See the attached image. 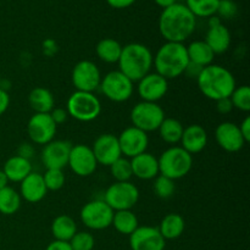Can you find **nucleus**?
<instances>
[{
  "instance_id": "1",
  "label": "nucleus",
  "mask_w": 250,
  "mask_h": 250,
  "mask_svg": "<svg viewBox=\"0 0 250 250\" xmlns=\"http://www.w3.org/2000/svg\"><path fill=\"white\" fill-rule=\"evenodd\" d=\"M197 17L185 4H176L163 10L159 17V31L166 42L183 43L195 31Z\"/></svg>"
},
{
  "instance_id": "2",
  "label": "nucleus",
  "mask_w": 250,
  "mask_h": 250,
  "mask_svg": "<svg viewBox=\"0 0 250 250\" xmlns=\"http://www.w3.org/2000/svg\"><path fill=\"white\" fill-rule=\"evenodd\" d=\"M197 83L202 94L214 102L229 98L237 87L233 73L225 66L215 63L203 68Z\"/></svg>"
},
{
  "instance_id": "3",
  "label": "nucleus",
  "mask_w": 250,
  "mask_h": 250,
  "mask_svg": "<svg viewBox=\"0 0 250 250\" xmlns=\"http://www.w3.org/2000/svg\"><path fill=\"white\" fill-rule=\"evenodd\" d=\"M189 59L187 48L183 43L166 42L153 56V66L155 72L166 80H175L185 73Z\"/></svg>"
},
{
  "instance_id": "4",
  "label": "nucleus",
  "mask_w": 250,
  "mask_h": 250,
  "mask_svg": "<svg viewBox=\"0 0 250 250\" xmlns=\"http://www.w3.org/2000/svg\"><path fill=\"white\" fill-rule=\"evenodd\" d=\"M119 71L132 82H138L148 75L153 67V54L150 49L142 43H129L122 46L119 59Z\"/></svg>"
},
{
  "instance_id": "5",
  "label": "nucleus",
  "mask_w": 250,
  "mask_h": 250,
  "mask_svg": "<svg viewBox=\"0 0 250 250\" xmlns=\"http://www.w3.org/2000/svg\"><path fill=\"white\" fill-rule=\"evenodd\" d=\"M158 161L160 175L176 181L187 176L192 170L193 155L182 146H172L161 154Z\"/></svg>"
},
{
  "instance_id": "6",
  "label": "nucleus",
  "mask_w": 250,
  "mask_h": 250,
  "mask_svg": "<svg viewBox=\"0 0 250 250\" xmlns=\"http://www.w3.org/2000/svg\"><path fill=\"white\" fill-rule=\"evenodd\" d=\"M68 116L80 122H92L102 112V103L94 93L75 90L66 104Z\"/></svg>"
},
{
  "instance_id": "7",
  "label": "nucleus",
  "mask_w": 250,
  "mask_h": 250,
  "mask_svg": "<svg viewBox=\"0 0 250 250\" xmlns=\"http://www.w3.org/2000/svg\"><path fill=\"white\" fill-rule=\"evenodd\" d=\"M100 90L106 99L114 103H125L133 95V82L124 75L121 71H110L102 77Z\"/></svg>"
},
{
  "instance_id": "8",
  "label": "nucleus",
  "mask_w": 250,
  "mask_h": 250,
  "mask_svg": "<svg viewBox=\"0 0 250 250\" xmlns=\"http://www.w3.org/2000/svg\"><path fill=\"white\" fill-rule=\"evenodd\" d=\"M104 200L114 211L132 210L139 200V189L132 182H114L104 193Z\"/></svg>"
},
{
  "instance_id": "9",
  "label": "nucleus",
  "mask_w": 250,
  "mask_h": 250,
  "mask_svg": "<svg viewBox=\"0 0 250 250\" xmlns=\"http://www.w3.org/2000/svg\"><path fill=\"white\" fill-rule=\"evenodd\" d=\"M165 119V111L158 103L139 102L131 111L132 126L142 129L146 133L158 131Z\"/></svg>"
},
{
  "instance_id": "10",
  "label": "nucleus",
  "mask_w": 250,
  "mask_h": 250,
  "mask_svg": "<svg viewBox=\"0 0 250 250\" xmlns=\"http://www.w3.org/2000/svg\"><path fill=\"white\" fill-rule=\"evenodd\" d=\"M114 210L103 199H94L83 205L80 217L82 224L93 231H102L111 226Z\"/></svg>"
},
{
  "instance_id": "11",
  "label": "nucleus",
  "mask_w": 250,
  "mask_h": 250,
  "mask_svg": "<svg viewBox=\"0 0 250 250\" xmlns=\"http://www.w3.org/2000/svg\"><path fill=\"white\" fill-rule=\"evenodd\" d=\"M102 73L97 63L90 60H82L76 63L71 73V81L76 90L94 93L99 89Z\"/></svg>"
},
{
  "instance_id": "12",
  "label": "nucleus",
  "mask_w": 250,
  "mask_h": 250,
  "mask_svg": "<svg viewBox=\"0 0 250 250\" xmlns=\"http://www.w3.org/2000/svg\"><path fill=\"white\" fill-rule=\"evenodd\" d=\"M67 166L75 175L88 177L97 171L98 163L90 146L85 144H76L71 148Z\"/></svg>"
},
{
  "instance_id": "13",
  "label": "nucleus",
  "mask_w": 250,
  "mask_h": 250,
  "mask_svg": "<svg viewBox=\"0 0 250 250\" xmlns=\"http://www.w3.org/2000/svg\"><path fill=\"white\" fill-rule=\"evenodd\" d=\"M58 126L50 114H34L27 124V134L32 143L38 146H45L55 137Z\"/></svg>"
},
{
  "instance_id": "14",
  "label": "nucleus",
  "mask_w": 250,
  "mask_h": 250,
  "mask_svg": "<svg viewBox=\"0 0 250 250\" xmlns=\"http://www.w3.org/2000/svg\"><path fill=\"white\" fill-rule=\"evenodd\" d=\"M122 156L132 159L142 153H146L149 146V137L142 129L131 126L125 128L117 137Z\"/></svg>"
},
{
  "instance_id": "15",
  "label": "nucleus",
  "mask_w": 250,
  "mask_h": 250,
  "mask_svg": "<svg viewBox=\"0 0 250 250\" xmlns=\"http://www.w3.org/2000/svg\"><path fill=\"white\" fill-rule=\"evenodd\" d=\"M168 90V81L156 72H149L138 81L137 93L142 102L158 103Z\"/></svg>"
},
{
  "instance_id": "16",
  "label": "nucleus",
  "mask_w": 250,
  "mask_h": 250,
  "mask_svg": "<svg viewBox=\"0 0 250 250\" xmlns=\"http://www.w3.org/2000/svg\"><path fill=\"white\" fill-rule=\"evenodd\" d=\"M98 165L110 166L122 156L119 139L111 133L100 134L90 146Z\"/></svg>"
},
{
  "instance_id": "17",
  "label": "nucleus",
  "mask_w": 250,
  "mask_h": 250,
  "mask_svg": "<svg viewBox=\"0 0 250 250\" xmlns=\"http://www.w3.org/2000/svg\"><path fill=\"white\" fill-rule=\"evenodd\" d=\"M72 144L62 139H53L43 146L41 159L45 168H58L62 170L67 166L68 155H70Z\"/></svg>"
},
{
  "instance_id": "18",
  "label": "nucleus",
  "mask_w": 250,
  "mask_h": 250,
  "mask_svg": "<svg viewBox=\"0 0 250 250\" xmlns=\"http://www.w3.org/2000/svg\"><path fill=\"white\" fill-rule=\"evenodd\" d=\"M128 237L131 250H164L166 247L158 227L139 226Z\"/></svg>"
},
{
  "instance_id": "19",
  "label": "nucleus",
  "mask_w": 250,
  "mask_h": 250,
  "mask_svg": "<svg viewBox=\"0 0 250 250\" xmlns=\"http://www.w3.org/2000/svg\"><path fill=\"white\" fill-rule=\"evenodd\" d=\"M215 139H216L220 148H222L227 153H237V151L242 150L247 144L242 137L238 125L229 121L221 122L216 127Z\"/></svg>"
},
{
  "instance_id": "20",
  "label": "nucleus",
  "mask_w": 250,
  "mask_h": 250,
  "mask_svg": "<svg viewBox=\"0 0 250 250\" xmlns=\"http://www.w3.org/2000/svg\"><path fill=\"white\" fill-rule=\"evenodd\" d=\"M20 185V195L23 200L31 204L42 202L45 198L48 189L44 183L43 175L32 171Z\"/></svg>"
},
{
  "instance_id": "21",
  "label": "nucleus",
  "mask_w": 250,
  "mask_h": 250,
  "mask_svg": "<svg viewBox=\"0 0 250 250\" xmlns=\"http://www.w3.org/2000/svg\"><path fill=\"white\" fill-rule=\"evenodd\" d=\"M129 160H131L132 173L134 177L139 178V180L150 181L160 175L158 158H155L153 154L148 153V151L139 154Z\"/></svg>"
},
{
  "instance_id": "22",
  "label": "nucleus",
  "mask_w": 250,
  "mask_h": 250,
  "mask_svg": "<svg viewBox=\"0 0 250 250\" xmlns=\"http://www.w3.org/2000/svg\"><path fill=\"white\" fill-rule=\"evenodd\" d=\"M180 143L181 146L190 155L200 153L208 146L207 131L200 125H190L185 127Z\"/></svg>"
},
{
  "instance_id": "23",
  "label": "nucleus",
  "mask_w": 250,
  "mask_h": 250,
  "mask_svg": "<svg viewBox=\"0 0 250 250\" xmlns=\"http://www.w3.org/2000/svg\"><path fill=\"white\" fill-rule=\"evenodd\" d=\"M204 42L214 51L215 55L224 54L229 50V45H231V32L222 23L209 27Z\"/></svg>"
},
{
  "instance_id": "24",
  "label": "nucleus",
  "mask_w": 250,
  "mask_h": 250,
  "mask_svg": "<svg viewBox=\"0 0 250 250\" xmlns=\"http://www.w3.org/2000/svg\"><path fill=\"white\" fill-rule=\"evenodd\" d=\"M2 171L6 175L9 182H21L32 172L31 160L14 155L7 159L4 164Z\"/></svg>"
},
{
  "instance_id": "25",
  "label": "nucleus",
  "mask_w": 250,
  "mask_h": 250,
  "mask_svg": "<svg viewBox=\"0 0 250 250\" xmlns=\"http://www.w3.org/2000/svg\"><path fill=\"white\" fill-rule=\"evenodd\" d=\"M28 104L34 114H49L55 107V99L49 89L36 87L29 92Z\"/></svg>"
},
{
  "instance_id": "26",
  "label": "nucleus",
  "mask_w": 250,
  "mask_h": 250,
  "mask_svg": "<svg viewBox=\"0 0 250 250\" xmlns=\"http://www.w3.org/2000/svg\"><path fill=\"white\" fill-rule=\"evenodd\" d=\"M186 229L185 219L180 214H167L163 217L158 229L165 241H173L180 238Z\"/></svg>"
},
{
  "instance_id": "27",
  "label": "nucleus",
  "mask_w": 250,
  "mask_h": 250,
  "mask_svg": "<svg viewBox=\"0 0 250 250\" xmlns=\"http://www.w3.org/2000/svg\"><path fill=\"white\" fill-rule=\"evenodd\" d=\"M51 234L54 241L70 242L77 232L76 221L68 215H59L51 222Z\"/></svg>"
},
{
  "instance_id": "28",
  "label": "nucleus",
  "mask_w": 250,
  "mask_h": 250,
  "mask_svg": "<svg viewBox=\"0 0 250 250\" xmlns=\"http://www.w3.org/2000/svg\"><path fill=\"white\" fill-rule=\"evenodd\" d=\"M187 48V55L190 62L197 63L202 67L211 65L215 59L214 51L204 41H194Z\"/></svg>"
},
{
  "instance_id": "29",
  "label": "nucleus",
  "mask_w": 250,
  "mask_h": 250,
  "mask_svg": "<svg viewBox=\"0 0 250 250\" xmlns=\"http://www.w3.org/2000/svg\"><path fill=\"white\" fill-rule=\"evenodd\" d=\"M122 45L114 38H104L98 42L95 46L97 56L106 63H117L121 56Z\"/></svg>"
},
{
  "instance_id": "30",
  "label": "nucleus",
  "mask_w": 250,
  "mask_h": 250,
  "mask_svg": "<svg viewBox=\"0 0 250 250\" xmlns=\"http://www.w3.org/2000/svg\"><path fill=\"white\" fill-rule=\"evenodd\" d=\"M183 129H185V127H183L182 122L178 121L177 119H173V117H165L164 121L161 122L158 131L159 134H160V138L163 139L165 143L175 146V144L180 143L181 142Z\"/></svg>"
},
{
  "instance_id": "31",
  "label": "nucleus",
  "mask_w": 250,
  "mask_h": 250,
  "mask_svg": "<svg viewBox=\"0 0 250 250\" xmlns=\"http://www.w3.org/2000/svg\"><path fill=\"white\" fill-rule=\"evenodd\" d=\"M114 229L119 233L129 236L133 233L139 227L138 217L136 216L132 210H121V211H115L114 217H112V224Z\"/></svg>"
},
{
  "instance_id": "32",
  "label": "nucleus",
  "mask_w": 250,
  "mask_h": 250,
  "mask_svg": "<svg viewBox=\"0 0 250 250\" xmlns=\"http://www.w3.org/2000/svg\"><path fill=\"white\" fill-rule=\"evenodd\" d=\"M21 195L14 188L7 186L0 189V214L6 216L16 214L21 208Z\"/></svg>"
},
{
  "instance_id": "33",
  "label": "nucleus",
  "mask_w": 250,
  "mask_h": 250,
  "mask_svg": "<svg viewBox=\"0 0 250 250\" xmlns=\"http://www.w3.org/2000/svg\"><path fill=\"white\" fill-rule=\"evenodd\" d=\"M220 0H186V6L195 17H211L216 14Z\"/></svg>"
},
{
  "instance_id": "34",
  "label": "nucleus",
  "mask_w": 250,
  "mask_h": 250,
  "mask_svg": "<svg viewBox=\"0 0 250 250\" xmlns=\"http://www.w3.org/2000/svg\"><path fill=\"white\" fill-rule=\"evenodd\" d=\"M109 167L110 173H111L115 182H128V181L133 177L131 160L125 158V156H121L120 159H117V160L115 161L112 165H110Z\"/></svg>"
},
{
  "instance_id": "35",
  "label": "nucleus",
  "mask_w": 250,
  "mask_h": 250,
  "mask_svg": "<svg viewBox=\"0 0 250 250\" xmlns=\"http://www.w3.org/2000/svg\"><path fill=\"white\" fill-rule=\"evenodd\" d=\"M229 99L233 105V109H238L243 112L250 111V88L248 85L234 88Z\"/></svg>"
},
{
  "instance_id": "36",
  "label": "nucleus",
  "mask_w": 250,
  "mask_h": 250,
  "mask_svg": "<svg viewBox=\"0 0 250 250\" xmlns=\"http://www.w3.org/2000/svg\"><path fill=\"white\" fill-rule=\"evenodd\" d=\"M153 188L156 197L160 198V199H168L175 194V181L163 175H159L158 177L154 178Z\"/></svg>"
},
{
  "instance_id": "37",
  "label": "nucleus",
  "mask_w": 250,
  "mask_h": 250,
  "mask_svg": "<svg viewBox=\"0 0 250 250\" xmlns=\"http://www.w3.org/2000/svg\"><path fill=\"white\" fill-rule=\"evenodd\" d=\"M44 183L48 190H60L65 185V175H63L62 170H58V168H46L45 173L43 175Z\"/></svg>"
},
{
  "instance_id": "38",
  "label": "nucleus",
  "mask_w": 250,
  "mask_h": 250,
  "mask_svg": "<svg viewBox=\"0 0 250 250\" xmlns=\"http://www.w3.org/2000/svg\"><path fill=\"white\" fill-rule=\"evenodd\" d=\"M68 243L72 250H93L95 246V239L89 232L77 231Z\"/></svg>"
},
{
  "instance_id": "39",
  "label": "nucleus",
  "mask_w": 250,
  "mask_h": 250,
  "mask_svg": "<svg viewBox=\"0 0 250 250\" xmlns=\"http://www.w3.org/2000/svg\"><path fill=\"white\" fill-rule=\"evenodd\" d=\"M237 12H238V6L233 0H220L219 6H217L216 14H219L220 19H233L236 17Z\"/></svg>"
},
{
  "instance_id": "40",
  "label": "nucleus",
  "mask_w": 250,
  "mask_h": 250,
  "mask_svg": "<svg viewBox=\"0 0 250 250\" xmlns=\"http://www.w3.org/2000/svg\"><path fill=\"white\" fill-rule=\"evenodd\" d=\"M49 114H50V117L53 119V121L55 122L56 126L65 124L68 119L67 111H66V109H63V107H54Z\"/></svg>"
},
{
  "instance_id": "41",
  "label": "nucleus",
  "mask_w": 250,
  "mask_h": 250,
  "mask_svg": "<svg viewBox=\"0 0 250 250\" xmlns=\"http://www.w3.org/2000/svg\"><path fill=\"white\" fill-rule=\"evenodd\" d=\"M216 109L220 114H229V112L233 110V105H232V102L229 98H225V99L217 100L216 102Z\"/></svg>"
},
{
  "instance_id": "42",
  "label": "nucleus",
  "mask_w": 250,
  "mask_h": 250,
  "mask_svg": "<svg viewBox=\"0 0 250 250\" xmlns=\"http://www.w3.org/2000/svg\"><path fill=\"white\" fill-rule=\"evenodd\" d=\"M204 67H202V66L197 65V63H193V62H188L187 67H186L185 70V73L183 75H186L187 77L189 78H194V80H197L198 76L200 75V72H202V70Z\"/></svg>"
},
{
  "instance_id": "43",
  "label": "nucleus",
  "mask_w": 250,
  "mask_h": 250,
  "mask_svg": "<svg viewBox=\"0 0 250 250\" xmlns=\"http://www.w3.org/2000/svg\"><path fill=\"white\" fill-rule=\"evenodd\" d=\"M34 154V148L32 144L29 143H22L20 146L19 150H17V155L21 156V158L27 159V160H31V158Z\"/></svg>"
},
{
  "instance_id": "44",
  "label": "nucleus",
  "mask_w": 250,
  "mask_h": 250,
  "mask_svg": "<svg viewBox=\"0 0 250 250\" xmlns=\"http://www.w3.org/2000/svg\"><path fill=\"white\" fill-rule=\"evenodd\" d=\"M239 131H241L242 137L244 138L246 143H249L250 142V117L246 116L243 121L241 122V125H238Z\"/></svg>"
},
{
  "instance_id": "45",
  "label": "nucleus",
  "mask_w": 250,
  "mask_h": 250,
  "mask_svg": "<svg viewBox=\"0 0 250 250\" xmlns=\"http://www.w3.org/2000/svg\"><path fill=\"white\" fill-rule=\"evenodd\" d=\"M107 4L114 9H127L136 2V0H106Z\"/></svg>"
},
{
  "instance_id": "46",
  "label": "nucleus",
  "mask_w": 250,
  "mask_h": 250,
  "mask_svg": "<svg viewBox=\"0 0 250 250\" xmlns=\"http://www.w3.org/2000/svg\"><path fill=\"white\" fill-rule=\"evenodd\" d=\"M10 105V95L6 90L0 88V116L7 110Z\"/></svg>"
},
{
  "instance_id": "47",
  "label": "nucleus",
  "mask_w": 250,
  "mask_h": 250,
  "mask_svg": "<svg viewBox=\"0 0 250 250\" xmlns=\"http://www.w3.org/2000/svg\"><path fill=\"white\" fill-rule=\"evenodd\" d=\"M45 250H72L70 247L68 242H61V241H53L46 246Z\"/></svg>"
},
{
  "instance_id": "48",
  "label": "nucleus",
  "mask_w": 250,
  "mask_h": 250,
  "mask_svg": "<svg viewBox=\"0 0 250 250\" xmlns=\"http://www.w3.org/2000/svg\"><path fill=\"white\" fill-rule=\"evenodd\" d=\"M154 1H155V4L158 5V6L163 7V10H164V9H166V7L171 6V5L176 4V2H177V0H154Z\"/></svg>"
},
{
  "instance_id": "49",
  "label": "nucleus",
  "mask_w": 250,
  "mask_h": 250,
  "mask_svg": "<svg viewBox=\"0 0 250 250\" xmlns=\"http://www.w3.org/2000/svg\"><path fill=\"white\" fill-rule=\"evenodd\" d=\"M7 183H9V180H7L6 175L4 173V171L0 170V189L7 187Z\"/></svg>"
},
{
  "instance_id": "50",
  "label": "nucleus",
  "mask_w": 250,
  "mask_h": 250,
  "mask_svg": "<svg viewBox=\"0 0 250 250\" xmlns=\"http://www.w3.org/2000/svg\"><path fill=\"white\" fill-rule=\"evenodd\" d=\"M221 23V19H220L219 16H211L209 17V27H214V26H217V24Z\"/></svg>"
},
{
  "instance_id": "51",
  "label": "nucleus",
  "mask_w": 250,
  "mask_h": 250,
  "mask_svg": "<svg viewBox=\"0 0 250 250\" xmlns=\"http://www.w3.org/2000/svg\"><path fill=\"white\" fill-rule=\"evenodd\" d=\"M0 81H1V76H0Z\"/></svg>"
}]
</instances>
